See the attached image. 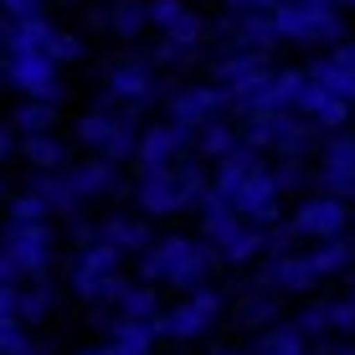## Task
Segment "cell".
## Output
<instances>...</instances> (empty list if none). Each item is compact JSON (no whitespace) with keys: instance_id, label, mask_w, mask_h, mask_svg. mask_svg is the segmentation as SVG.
<instances>
[{"instance_id":"6da1fadb","label":"cell","mask_w":355,"mask_h":355,"mask_svg":"<svg viewBox=\"0 0 355 355\" xmlns=\"http://www.w3.org/2000/svg\"><path fill=\"white\" fill-rule=\"evenodd\" d=\"M216 268V252L206 248V242L196 237H155L150 248L139 252V284H170L186 299V293L206 288V278H211Z\"/></svg>"},{"instance_id":"7a4b0ae2","label":"cell","mask_w":355,"mask_h":355,"mask_svg":"<svg viewBox=\"0 0 355 355\" xmlns=\"http://www.w3.org/2000/svg\"><path fill=\"white\" fill-rule=\"evenodd\" d=\"M268 26L278 42H299V46H335L345 36L335 6H304V0H284V6L268 10Z\"/></svg>"},{"instance_id":"3957f363","label":"cell","mask_w":355,"mask_h":355,"mask_svg":"<svg viewBox=\"0 0 355 355\" xmlns=\"http://www.w3.org/2000/svg\"><path fill=\"white\" fill-rule=\"evenodd\" d=\"M237 144H242V150H252V155L278 150V160H304V155L320 144V134L304 124L299 114H263V119H242Z\"/></svg>"},{"instance_id":"277c9868","label":"cell","mask_w":355,"mask_h":355,"mask_svg":"<svg viewBox=\"0 0 355 355\" xmlns=\"http://www.w3.org/2000/svg\"><path fill=\"white\" fill-rule=\"evenodd\" d=\"M222 309H227V299L206 284V288L186 293L175 309H160V320H155V340H160V335L165 340H201L206 329L222 320Z\"/></svg>"},{"instance_id":"5b68a950","label":"cell","mask_w":355,"mask_h":355,"mask_svg":"<svg viewBox=\"0 0 355 355\" xmlns=\"http://www.w3.org/2000/svg\"><path fill=\"white\" fill-rule=\"evenodd\" d=\"M170 93H175V88L155 78V67H150V62L129 57V62L108 67V83H103V114H108L114 103H129V108H139V103H150V98H170Z\"/></svg>"},{"instance_id":"8992f818","label":"cell","mask_w":355,"mask_h":355,"mask_svg":"<svg viewBox=\"0 0 355 355\" xmlns=\"http://www.w3.org/2000/svg\"><path fill=\"white\" fill-rule=\"evenodd\" d=\"M52 248H57V237H52V227H46V222H36V227H10L6 222V242H0V252L16 263L21 284H26V278H46V268H52Z\"/></svg>"},{"instance_id":"52a82bcc","label":"cell","mask_w":355,"mask_h":355,"mask_svg":"<svg viewBox=\"0 0 355 355\" xmlns=\"http://www.w3.org/2000/svg\"><path fill=\"white\" fill-rule=\"evenodd\" d=\"M284 227L304 242H335V237H345V227H350V206L329 201V196H309V201L293 206V216Z\"/></svg>"},{"instance_id":"ba28073f","label":"cell","mask_w":355,"mask_h":355,"mask_svg":"<svg viewBox=\"0 0 355 355\" xmlns=\"http://www.w3.org/2000/svg\"><path fill=\"white\" fill-rule=\"evenodd\" d=\"M304 88V72L299 67H284V72H268V78L258 83L252 93H242L237 103V114L242 119H263V114H293V98H299Z\"/></svg>"},{"instance_id":"9c48e42d","label":"cell","mask_w":355,"mask_h":355,"mask_svg":"<svg viewBox=\"0 0 355 355\" xmlns=\"http://www.w3.org/2000/svg\"><path fill=\"white\" fill-rule=\"evenodd\" d=\"M114 273H124V258H119L108 242H88V248L72 252V293H78V299L98 304L103 299V284Z\"/></svg>"},{"instance_id":"30bf717a","label":"cell","mask_w":355,"mask_h":355,"mask_svg":"<svg viewBox=\"0 0 355 355\" xmlns=\"http://www.w3.org/2000/svg\"><path fill=\"white\" fill-rule=\"evenodd\" d=\"M165 103H170V124L186 129V134H196L201 124H211V119L227 114V98H222V88H211V83H186V88H175Z\"/></svg>"},{"instance_id":"8fae6325","label":"cell","mask_w":355,"mask_h":355,"mask_svg":"<svg viewBox=\"0 0 355 355\" xmlns=\"http://www.w3.org/2000/svg\"><path fill=\"white\" fill-rule=\"evenodd\" d=\"M6 83L16 88L21 98H36V103H57L62 83H57V67L46 62L42 52H26V57H6Z\"/></svg>"},{"instance_id":"7c38bea8","label":"cell","mask_w":355,"mask_h":355,"mask_svg":"<svg viewBox=\"0 0 355 355\" xmlns=\"http://www.w3.org/2000/svg\"><path fill=\"white\" fill-rule=\"evenodd\" d=\"M268 72H273V67H268V52H227L222 62L211 67V78H216L211 88H222L227 108H232L242 93H252V88H258Z\"/></svg>"},{"instance_id":"4fadbf2b","label":"cell","mask_w":355,"mask_h":355,"mask_svg":"<svg viewBox=\"0 0 355 355\" xmlns=\"http://www.w3.org/2000/svg\"><path fill=\"white\" fill-rule=\"evenodd\" d=\"M314 186L329 201H350V134L335 129L329 139H320V170H314Z\"/></svg>"},{"instance_id":"5bb4252c","label":"cell","mask_w":355,"mask_h":355,"mask_svg":"<svg viewBox=\"0 0 355 355\" xmlns=\"http://www.w3.org/2000/svg\"><path fill=\"white\" fill-rule=\"evenodd\" d=\"M293 114L304 119L314 134H335V129H345V114H350V103L345 98H335L329 88H320L314 78H304V88L299 98H293Z\"/></svg>"},{"instance_id":"9a60e30c","label":"cell","mask_w":355,"mask_h":355,"mask_svg":"<svg viewBox=\"0 0 355 355\" xmlns=\"http://www.w3.org/2000/svg\"><path fill=\"white\" fill-rule=\"evenodd\" d=\"M134 206L139 216H175L186 211V196L175 186V170H139V186H134Z\"/></svg>"},{"instance_id":"2e32d148","label":"cell","mask_w":355,"mask_h":355,"mask_svg":"<svg viewBox=\"0 0 355 355\" xmlns=\"http://www.w3.org/2000/svg\"><path fill=\"white\" fill-rule=\"evenodd\" d=\"M186 144H191L186 129L150 124V129H139V139H134V160H139V170H165V165H175L180 155H186Z\"/></svg>"},{"instance_id":"e0dca14e","label":"cell","mask_w":355,"mask_h":355,"mask_svg":"<svg viewBox=\"0 0 355 355\" xmlns=\"http://www.w3.org/2000/svg\"><path fill=\"white\" fill-rule=\"evenodd\" d=\"M258 288L263 293H309L314 288V273H309V263H304V252H278V258H268L263 263V273H258Z\"/></svg>"},{"instance_id":"ac0fdd59","label":"cell","mask_w":355,"mask_h":355,"mask_svg":"<svg viewBox=\"0 0 355 355\" xmlns=\"http://www.w3.org/2000/svg\"><path fill=\"white\" fill-rule=\"evenodd\" d=\"M67 175V186H72V196L78 201H93V196H119L124 191V180H119V165H108V160H78L72 170H62Z\"/></svg>"},{"instance_id":"d6986e66","label":"cell","mask_w":355,"mask_h":355,"mask_svg":"<svg viewBox=\"0 0 355 355\" xmlns=\"http://www.w3.org/2000/svg\"><path fill=\"white\" fill-rule=\"evenodd\" d=\"M98 242H108L124 258V252H144L155 242V232H150L144 216H108V222H98Z\"/></svg>"},{"instance_id":"ffe728a7","label":"cell","mask_w":355,"mask_h":355,"mask_svg":"<svg viewBox=\"0 0 355 355\" xmlns=\"http://www.w3.org/2000/svg\"><path fill=\"white\" fill-rule=\"evenodd\" d=\"M304 78H314L320 88H329L335 98H345V103H350V88H355V78H350V46L335 42V46H329V57H314V67L304 72Z\"/></svg>"},{"instance_id":"44dd1931","label":"cell","mask_w":355,"mask_h":355,"mask_svg":"<svg viewBox=\"0 0 355 355\" xmlns=\"http://www.w3.org/2000/svg\"><path fill=\"white\" fill-rule=\"evenodd\" d=\"M52 299L57 288L46 284V278H26V284H16V324H42L46 314H52Z\"/></svg>"},{"instance_id":"7402d4cb","label":"cell","mask_w":355,"mask_h":355,"mask_svg":"<svg viewBox=\"0 0 355 355\" xmlns=\"http://www.w3.org/2000/svg\"><path fill=\"white\" fill-rule=\"evenodd\" d=\"M16 150L26 155L31 175H52V170L67 165V144L57 139V134H31V139H16Z\"/></svg>"},{"instance_id":"603a6c76","label":"cell","mask_w":355,"mask_h":355,"mask_svg":"<svg viewBox=\"0 0 355 355\" xmlns=\"http://www.w3.org/2000/svg\"><path fill=\"white\" fill-rule=\"evenodd\" d=\"M26 191H36V196L46 201V211L67 216V222L83 211V201L72 196V186H67V175H62V170H52V175H31V180H26Z\"/></svg>"},{"instance_id":"cb8c5ba5","label":"cell","mask_w":355,"mask_h":355,"mask_svg":"<svg viewBox=\"0 0 355 355\" xmlns=\"http://www.w3.org/2000/svg\"><path fill=\"white\" fill-rule=\"evenodd\" d=\"M114 309H119L124 324H155V320H160V293H155L150 284H129L114 299Z\"/></svg>"},{"instance_id":"d4e9b609","label":"cell","mask_w":355,"mask_h":355,"mask_svg":"<svg viewBox=\"0 0 355 355\" xmlns=\"http://www.w3.org/2000/svg\"><path fill=\"white\" fill-rule=\"evenodd\" d=\"M46 36H52V21L46 16H26V21H6V57H26L42 52Z\"/></svg>"},{"instance_id":"484cf974","label":"cell","mask_w":355,"mask_h":355,"mask_svg":"<svg viewBox=\"0 0 355 355\" xmlns=\"http://www.w3.org/2000/svg\"><path fill=\"white\" fill-rule=\"evenodd\" d=\"M191 144H196V160H227V155L237 150V124L211 119V124H201L191 134Z\"/></svg>"},{"instance_id":"4316f807","label":"cell","mask_w":355,"mask_h":355,"mask_svg":"<svg viewBox=\"0 0 355 355\" xmlns=\"http://www.w3.org/2000/svg\"><path fill=\"white\" fill-rule=\"evenodd\" d=\"M150 350H155V324H124V320L108 324L103 355H150Z\"/></svg>"},{"instance_id":"83f0119b","label":"cell","mask_w":355,"mask_h":355,"mask_svg":"<svg viewBox=\"0 0 355 355\" xmlns=\"http://www.w3.org/2000/svg\"><path fill=\"white\" fill-rule=\"evenodd\" d=\"M304 263H309L314 284H320V278H335V273H345V268H350V237H335V242H314V248L304 252Z\"/></svg>"},{"instance_id":"f1b7e54d","label":"cell","mask_w":355,"mask_h":355,"mask_svg":"<svg viewBox=\"0 0 355 355\" xmlns=\"http://www.w3.org/2000/svg\"><path fill=\"white\" fill-rule=\"evenodd\" d=\"M57 124V103H36V98H21L16 114H10V134H21V139H31V134H52Z\"/></svg>"},{"instance_id":"f546056e","label":"cell","mask_w":355,"mask_h":355,"mask_svg":"<svg viewBox=\"0 0 355 355\" xmlns=\"http://www.w3.org/2000/svg\"><path fill=\"white\" fill-rule=\"evenodd\" d=\"M232 320H237V329H258V335H263L268 324H278V299L263 293V288H252L248 299L232 309Z\"/></svg>"},{"instance_id":"4dcf8cb0","label":"cell","mask_w":355,"mask_h":355,"mask_svg":"<svg viewBox=\"0 0 355 355\" xmlns=\"http://www.w3.org/2000/svg\"><path fill=\"white\" fill-rule=\"evenodd\" d=\"M248 355H309V340H304L293 324H268Z\"/></svg>"},{"instance_id":"1f68e13d","label":"cell","mask_w":355,"mask_h":355,"mask_svg":"<svg viewBox=\"0 0 355 355\" xmlns=\"http://www.w3.org/2000/svg\"><path fill=\"white\" fill-rule=\"evenodd\" d=\"M108 129H114V114H103V108H93V114H83L78 124H72V139L83 144V150H103V139H108Z\"/></svg>"},{"instance_id":"d6a6232c","label":"cell","mask_w":355,"mask_h":355,"mask_svg":"<svg viewBox=\"0 0 355 355\" xmlns=\"http://www.w3.org/2000/svg\"><path fill=\"white\" fill-rule=\"evenodd\" d=\"M103 21L114 26V36H139L144 31V0H114Z\"/></svg>"},{"instance_id":"836d02e7","label":"cell","mask_w":355,"mask_h":355,"mask_svg":"<svg viewBox=\"0 0 355 355\" xmlns=\"http://www.w3.org/2000/svg\"><path fill=\"white\" fill-rule=\"evenodd\" d=\"M6 211H10V227H36V222H46V201L36 191H21V196H10L6 201Z\"/></svg>"},{"instance_id":"e575fe53","label":"cell","mask_w":355,"mask_h":355,"mask_svg":"<svg viewBox=\"0 0 355 355\" xmlns=\"http://www.w3.org/2000/svg\"><path fill=\"white\" fill-rule=\"evenodd\" d=\"M206 31H211V26H206V21H201V16H191V10H186V16H180V21H175V26H170V31H165V42H175V46H180V52H196V46H201V42H206Z\"/></svg>"},{"instance_id":"d590c367","label":"cell","mask_w":355,"mask_h":355,"mask_svg":"<svg viewBox=\"0 0 355 355\" xmlns=\"http://www.w3.org/2000/svg\"><path fill=\"white\" fill-rule=\"evenodd\" d=\"M42 57H46L52 67H62V62H78V57H83V42H78L72 31H57V26H52V36H46V46H42Z\"/></svg>"},{"instance_id":"8d00e7d4","label":"cell","mask_w":355,"mask_h":355,"mask_svg":"<svg viewBox=\"0 0 355 355\" xmlns=\"http://www.w3.org/2000/svg\"><path fill=\"white\" fill-rule=\"evenodd\" d=\"M180 16H186V0H144V26L170 31Z\"/></svg>"},{"instance_id":"74e56055","label":"cell","mask_w":355,"mask_h":355,"mask_svg":"<svg viewBox=\"0 0 355 355\" xmlns=\"http://www.w3.org/2000/svg\"><path fill=\"white\" fill-rule=\"evenodd\" d=\"M304 175H309V170H304V160H278V165H268V180H273V191H278V196L299 191V186H304Z\"/></svg>"},{"instance_id":"f35d334b","label":"cell","mask_w":355,"mask_h":355,"mask_svg":"<svg viewBox=\"0 0 355 355\" xmlns=\"http://www.w3.org/2000/svg\"><path fill=\"white\" fill-rule=\"evenodd\" d=\"M293 329H299L304 340H320L324 329H329V304H309V309H304L299 320H293Z\"/></svg>"},{"instance_id":"ab89813d","label":"cell","mask_w":355,"mask_h":355,"mask_svg":"<svg viewBox=\"0 0 355 355\" xmlns=\"http://www.w3.org/2000/svg\"><path fill=\"white\" fill-rule=\"evenodd\" d=\"M26 350H31V335L16 320H0V355H26Z\"/></svg>"},{"instance_id":"60d3db41","label":"cell","mask_w":355,"mask_h":355,"mask_svg":"<svg viewBox=\"0 0 355 355\" xmlns=\"http://www.w3.org/2000/svg\"><path fill=\"white\" fill-rule=\"evenodd\" d=\"M46 0H0V16L6 21H26V16H42Z\"/></svg>"},{"instance_id":"b9f144b4","label":"cell","mask_w":355,"mask_h":355,"mask_svg":"<svg viewBox=\"0 0 355 355\" xmlns=\"http://www.w3.org/2000/svg\"><path fill=\"white\" fill-rule=\"evenodd\" d=\"M155 62H160V67H186V62H196V52H180L175 42H160V46H155Z\"/></svg>"},{"instance_id":"7bdbcfd3","label":"cell","mask_w":355,"mask_h":355,"mask_svg":"<svg viewBox=\"0 0 355 355\" xmlns=\"http://www.w3.org/2000/svg\"><path fill=\"white\" fill-rule=\"evenodd\" d=\"M329 329L350 335V299H329Z\"/></svg>"},{"instance_id":"ee69618b","label":"cell","mask_w":355,"mask_h":355,"mask_svg":"<svg viewBox=\"0 0 355 355\" xmlns=\"http://www.w3.org/2000/svg\"><path fill=\"white\" fill-rule=\"evenodd\" d=\"M227 6L237 10V16H268V10L284 6V0H227Z\"/></svg>"},{"instance_id":"f6af8a7d","label":"cell","mask_w":355,"mask_h":355,"mask_svg":"<svg viewBox=\"0 0 355 355\" xmlns=\"http://www.w3.org/2000/svg\"><path fill=\"white\" fill-rule=\"evenodd\" d=\"M0 320H16V284H0Z\"/></svg>"},{"instance_id":"bcb514c9","label":"cell","mask_w":355,"mask_h":355,"mask_svg":"<svg viewBox=\"0 0 355 355\" xmlns=\"http://www.w3.org/2000/svg\"><path fill=\"white\" fill-rule=\"evenodd\" d=\"M10 155H16V134L0 124V160H10Z\"/></svg>"},{"instance_id":"7dc6e473","label":"cell","mask_w":355,"mask_h":355,"mask_svg":"<svg viewBox=\"0 0 355 355\" xmlns=\"http://www.w3.org/2000/svg\"><path fill=\"white\" fill-rule=\"evenodd\" d=\"M0 284H21V273H16V263L0 252Z\"/></svg>"},{"instance_id":"c3c4849f","label":"cell","mask_w":355,"mask_h":355,"mask_svg":"<svg viewBox=\"0 0 355 355\" xmlns=\"http://www.w3.org/2000/svg\"><path fill=\"white\" fill-rule=\"evenodd\" d=\"M329 355H350V345H345V340H340V345H329Z\"/></svg>"},{"instance_id":"681fc988","label":"cell","mask_w":355,"mask_h":355,"mask_svg":"<svg viewBox=\"0 0 355 355\" xmlns=\"http://www.w3.org/2000/svg\"><path fill=\"white\" fill-rule=\"evenodd\" d=\"M0 52H6V16H0Z\"/></svg>"},{"instance_id":"f907efd6","label":"cell","mask_w":355,"mask_h":355,"mask_svg":"<svg viewBox=\"0 0 355 355\" xmlns=\"http://www.w3.org/2000/svg\"><path fill=\"white\" fill-rule=\"evenodd\" d=\"M83 355H103V345H93V350H83Z\"/></svg>"},{"instance_id":"816d5d0a","label":"cell","mask_w":355,"mask_h":355,"mask_svg":"<svg viewBox=\"0 0 355 355\" xmlns=\"http://www.w3.org/2000/svg\"><path fill=\"white\" fill-rule=\"evenodd\" d=\"M0 206H6V180H0Z\"/></svg>"},{"instance_id":"f5cc1de1","label":"cell","mask_w":355,"mask_h":355,"mask_svg":"<svg viewBox=\"0 0 355 355\" xmlns=\"http://www.w3.org/2000/svg\"><path fill=\"white\" fill-rule=\"evenodd\" d=\"M0 88H6V67H0Z\"/></svg>"}]
</instances>
